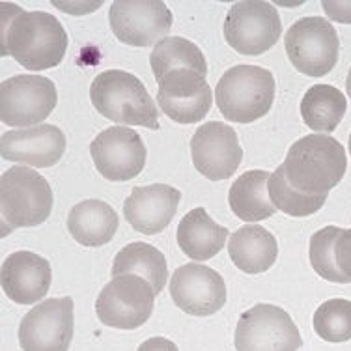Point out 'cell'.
I'll use <instances>...</instances> for the list:
<instances>
[{"mask_svg": "<svg viewBox=\"0 0 351 351\" xmlns=\"http://www.w3.org/2000/svg\"><path fill=\"white\" fill-rule=\"evenodd\" d=\"M338 226H325L311 237V265L317 275L329 282L350 284V278L338 269L335 258V243L340 234Z\"/></svg>", "mask_w": 351, "mask_h": 351, "instance_id": "cell-29", "label": "cell"}, {"mask_svg": "<svg viewBox=\"0 0 351 351\" xmlns=\"http://www.w3.org/2000/svg\"><path fill=\"white\" fill-rule=\"evenodd\" d=\"M228 254L237 269L249 275H258L273 267V263L277 262L278 243L269 230L258 224H247L232 234Z\"/></svg>", "mask_w": 351, "mask_h": 351, "instance_id": "cell-20", "label": "cell"}, {"mask_svg": "<svg viewBox=\"0 0 351 351\" xmlns=\"http://www.w3.org/2000/svg\"><path fill=\"white\" fill-rule=\"evenodd\" d=\"M350 154H351V135H350Z\"/></svg>", "mask_w": 351, "mask_h": 351, "instance_id": "cell-34", "label": "cell"}, {"mask_svg": "<svg viewBox=\"0 0 351 351\" xmlns=\"http://www.w3.org/2000/svg\"><path fill=\"white\" fill-rule=\"evenodd\" d=\"M157 103L178 123L200 122L213 105V92L206 77L193 69H176L159 81Z\"/></svg>", "mask_w": 351, "mask_h": 351, "instance_id": "cell-15", "label": "cell"}, {"mask_svg": "<svg viewBox=\"0 0 351 351\" xmlns=\"http://www.w3.org/2000/svg\"><path fill=\"white\" fill-rule=\"evenodd\" d=\"M170 298L191 316H213L226 303V284L208 265L187 263L172 273Z\"/></svg>", "mask_w": 351, "mask_h": 351, "instance_id": "cell-16", "label": "cell"}, {"mask_svg": "<svg viewBox=\"0 0 351 351\" xmlns=\"http://www.w3.org/2000/svg\"><path fill=\"white\" fill-rule=\"evenodd\" d=\"M176 237L187 256L196 262H206L223 250L228 230L217 224L204 208H195L180 221Z\"/></svg>", "mask_w": 351, "mask_h": 351, "instance_id": "cell-21", "label": "cell"}, {"mask_svg": "<svg viewBox=\"0 0 351 351\" xmlns=\"http://www.w3.org/2000/svg\"><path fill=\"white\" fill-rule=\"evenodd\" d=\"M180 200L182 193L165 183L135 187L123 204V215L136 232L154 236L169 226Z\"/></svg>", "mask_w": 351, "mask_h": 351, "instance_id": "cell-19", "label": "cell"}, {"mask_svg": "<svg viewBox=\"0 0 351 351\" xmlns=\"http://www.w3.org/2000/svg\"><path fill=\"white\" fill-rule=\"evenodd\" d=\"M303 346L298 325L275 304H256L237 319V351H298Z\"/></svg>", "mask_w": 351, "mask_h": 351, "instance_id": "cell-10", "label": "cell"}, {"mask_svg": "<svg viewBox=\"0 0 351 351\" xmlns=\"http://www.w3.org/2000/svg\"><path fill=\"white\" fill-rule=\"evenodd\" d=\"M136 351H180L178 350V346L169 340V338H161V337H154L146 340V342H142L141 348Z\"/></svg>", "mask_w": 351, "mask_h": 351, "instance_id": "cell-32", "label": "cell"}, {"mask_svg": "<svg viewBox=\"0 0 351 351\" xmlns=\"http://www.w3.org/2000/svg\"><path fill=\"white\" fill-rule=\"evenodd\" d=\"M149 66L157 82L176 69H193L196 73L208 75V62L200 49L185 38H165L149 54Z\"/></svg>", "mask_w": 351, "mask_h": 351, "instance_id": "cell-26", "label": "cell"}, {"mask_svg": "<svg viewBox=\"0 0 351 351\" xmlns=\"http://www.w3.org/2000/svg\"><path fill=\"white\" fill-rule=\"evenodd\" d=\"M221 114L237 123L256 122L275 101V77L258 66H236L224 71L215 88Z\"/></svg>", "mask_w": 351, "mask_h": 351, "instance_id": "cell-5", "label": "cell"}, {"mask_svg": "<svg viewBox=\"0 0 351 351\" xmlns=\"http://www.w3.org/2000/svg\"><path fill=\"white\" fill-rule=\"evenodd\" d=\"M269 172L249 170L232 183L228 193V204L234 215L245 223H260L273 217L277 208L269 198Z\"/></svg>", "mask_w": 351, "mask_h": 351, "instance_id": "cell-23", "label": "cell"}, {"mask_svg": "<svg viewBox=\"0 0 351 351\" xmlns=\"http://www.w3.org/2000/svg\"><path fill=\"white\" fill-rule=\"evenodd\" d=\"M108 21L122 43L149 47L167 38L174 17L159 0H116L108 10Z\"/></svg>", "mask_w": 351, "mask_h": 351, "instance_id": "cell-11", "label": "cell"}, {"mask_svg": "<svg viewBox=\"0 0 351 351\" xmlns=\"http://www.w3.org/2000/svg\"><path fill=\"white\" fill-rule=\"evenodd\" d=\"M0 54L12 56L30 71L56 68L68 51V34L62 23L47 12H23L2 2Z\"/></svg>", "mask_w": 351, "mask_h": 351, "instance_id": "cell-1", "label": "cell"}, {"mask_svg": "<svg viewBox=\"0 0 351 351\" xmlns=\"http://www.w3.org/2000/svg\"><path fill=\"white\" fill-rule=\"evenodd\" d=\"M267 189H269V198L273 206L278 211L291 217L312 215V213L322 210L324 204L327 202V195L308 196L293 189L286 180V172H284L282 165L271 174Z\"/></svg>", "mask_w": 351, "mask_h": 351, "instance_id": "cell-27", "label": "cell"}, {"mask_svg": "<svg viewBox=\"0 0 351 351\" xmlns=\"http://www.w3.org/2000/svg\"><path fill=\"white\" fill-rule=\"evenodd\" d=\"M53 189L36 170L12 167L0 178V236L45 223L53 211Z\"/></svg>", "mask_w": 351, "mask_h": 351, "instance_id": "cell-4", "label": "cell"}, {"mask_svg": "<svg viewBox=\"0 0 351 351\" xmlns=\"http://www.w3.org/2000/svg\"><path fill=\"white\" fill-rule=\"evenodd\" d=\"M282 167L295 191L308 196L329 195L344 178L348 157L344 146L332 136L308 135L291 144Z\"/></svg>", "mask_w": 351, "mask_h": 351, "instance_id": "cell-2", "label": "cell"}, {"mask_svg": "<svg viewBox=\"0 0 351 351\" xmlns=\"http://www.w3.org/2000/svg\"><path fill=\"white\" fill-rule=\"evenodd\" d=\"M346 88H348V95L351 97V68H350V73H348V81H346Z\"/></svg>", "mask_w": 351, "mask_h": 351, "instance_id": "cell-33", "label": "cell"}, {"mask_svg": "<svg viewBox=\"0 0 351 351\" xmlns=\"http://www.w3.org/2000/svg\"><path fill=\"white\" fill-rule=\"evenodd\" d=\"M68 230L82 247H103L114 237L118 215L103 200H84L75 204L69 211Z\"/></svg>", "mask_w": 351, "mask_h": 351, "instance_id": "cell-22", "label": "cell"}, {"mask_svg": "<svg viewBox=\"0 0 351 351\" xmlns=\"http://www.w3.org/2000/svg\"><path fill=\"white\" fill-rule=\"evenodd\" d=\"M73 338V299H47L32 306L19 325L23 351H68Z\"/></svg>", "mask_w": 351, "mask_h": 351, "instance_id": "cell-12", "label": "cell"}, {"mask_svg": "<svg viewBox=\"0 0 351 351\" xmlns=\"http://www.w3.org/2000/svg\"><path fill=\"white\" fill-rule=\"evenodd\" d=\"M51 263L30 250H17L2 262V290L17 304H36L51 288Z\"/></svg>", "mask_w": 351, "mask_h": 351, "instance_id": "cell-18", "label": "cell"}, {"mask_svg": "<svg viewBox=\"0 0 351 351\" xmlns=\"http://www.w3.org/2000/svg\"><path fill=\"white\" fill-rule=\"evenodd\" d=\"M324 10L327 17L337 23H344V25H351V2H331L325 0Z\"/></svg>", "mask_w": 351, "mask_h": 351, "instance_id": "cell-31", "label": "cell"}, {"mask_svg": "<svg viewBox=\"0 0 351 351\" xmlns=\"http://www.w3.org/2000/svg\"><path fill=\"white\" fill-rule=\"evenodd\" d=\"M118 275H136L144 278L159 295L169 278L167 258L161 250L148 243H131L123 247L112 263V277Z\"/></svg>", "mask_w": 351, "mask_h": 351, "instance_id": "cell-24", "label": "cell"}, {"mask_svg": "<svg viewBox=\"0 0 351 351\" xmlns=\"http://www.w3.org/2000/svg\"><path fill=\"white\" fill-rule=\"evenodd\" d=\"M90 156L97 172L110 182H128L146 165V146L131 128H108L90 144Z\"/></svg>", "mask_w": 351, "mask_h": 351, "instance_id": "cell-13", "label": "cell"}, {"mask_svg": "<svg viewBox=\"0 0 351 351\" xmlns=\"http://www.w3.org/2000/svg\"><path fill=\"white\" fill-rule=\"evenodd\" d=\"M156 291L136 275H118L105 286L95 301V312L103 325L114 329H138L154 312Z\"/></svg>", "mask_w": 351, "mask_h": 351, "instance_id": "cell-9", "label": "cell"}, {"mask_svg": "<svg viewBox=\"0 0 351 351\" xmlns=\"http://www.w3.org/2000/svg\"><path fill=\"white\" fill-rule=\"evenodd\" d=\"M335 258H337L338 269L350 278L351 282V228L340 230L335 243Z\"/></svg>", "mask_w": 351, "mask_h": 351, "instance_id": "cell-30", "label": "cell"}, {"mask_svg": "<svg viewBox=\"0 0 351 351\" xmlns=\"http://www.w3.org/2000/svg\"><path fill=\"white\" fill-rule=\"evenodd\" d=\"M284 47L298 71L308 77H324L337 66L340 40L329 21L304 17L293 23L286 32Z\"/></svg>", "mask_w": 351, "mask_h": 351, "instance_id": "cell-6", "label": "cell"}, {"mask_svg": "<svg viewBox=\"0 0 351 351\" xmlns=\"http://www.w3.org/2000/svg\"><path fill=\"white\" fill-rule=\"evenodd\" d=\"M66 152V135L56 125L12 129L0 138V156L12 162L47 169L60 161Z\"/></svg>", "mask_w": 351, "mask_h": 351, "instance_id": "cell-17", "label": "cell"}, {"mask_svg": "<svg viewBox=\"0 0 351 351\" xmlns=\"http://www.w3.org/2000/svg\"><path fill=\"white\" fill-rule=\"evenodd\" d=\"M314 331L325 342L351 340V301L329 299L314 312Z\"/></svg>", "mask_w": 351, "mask_h": 351, "instance_id": "cell-28", "label": "cell"}, {"mask_svg": "<svg viewBox=\"0 0 351 351\" xmlns=\"http://www.w3.org/2000/svg\"><path fill=\"white\" fill-rule=\"evenodd\" d=\"M191 157L195 169L211 182L232 178L243 159L236 129L223 122H208L191 138Z\"/></svg>", "mask_w": 351, "mask_h": 351, "instance_id": "cell-14", "label": "cell"}, {"mask_svg": "<svg viewBox=\"0 0 351 351\" xmlns=\"http://www.w3.org/2000/svg\"><path fill=\"white\" fill-rule=\"evenodd\" d=\"M90 99L101 116L123 125L159 129V112L154 97L135 75L107 69L94 79Z\"/></svg>", "mask_w": 351, "mask_h": 351, "instance_id": "cell-3", "label": "cell"}, {"mask_svg": "<svg viewBox=\"0 0 351 351\" xmlns=\"http://www.w3.org/2000/svg\"><path fill=\"white\" fill-rule=\"evenodd\" d=\"M282 34L277 8L262 0H245L230 8L224 19V38L245 56H258L275 47Z\"/></svg>", "mask_w": 351, "mask_h": 351, "instance_id": "cell-7", "label": "cell"}, {"mask_svg": "<svg viewBox=\"0 0 351 351\" xmlns=\"http://www.w3.org/2000/svg\"><path fill=\"white\" fill-rule=\"evenodd\" d=\"M348 101L346 95L329 84H316L306 90L301 101V116L306 128L317 133H332L342 122Z\"/></svg>", "mask_w": 351, "mask_h": 351, "instance_id": "cell-25", "label": "cell"}, {"mask_svg": "<svg viewBox=\"0 0 351 351\" xmlns=\"http://www.w3.org/2000/svg\"><path fill=\"white\" fill-rule=\"evenodd\" d=\"M58 103L54 82L40 75H15L0 84V120L8 128L38 125Z\"/></svg>", "mask_w": 351, "mask_h": 351, "instance_id": "cell-8", "label": "cell"}]
</instances>
